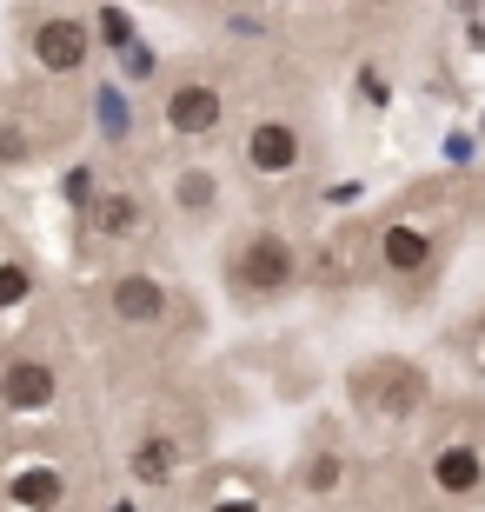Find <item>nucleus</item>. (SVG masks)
<instances>
[{"instance_id":"1","label":"nucleus","mask_w":485,"mask_h":512,"mask_svg":"<svg viewBox=\"0 0 485 512\" xmlns=\"http://www.w3.org/2000/svg\"><path fill=\"white\" fill-rule=\"evenodd\" d=\"M299 273L293 260V240H280V233H253L240 253V266H233V280L246 286V293H260V300H273V293H286Z\"/></svg>"},{"instance_id":"2","label":"nucleus","mask_w":485,"mask_h":512,"mask_svg":"<svg viewBox=\"0 0 485 512\" xmlns=\"http://www.w3.org/2000/svg\"><path fill=\"white\" fill-rule=\"evenodd\" d=\"M353 393L373 406V413H392V419H406L419 399H426V380L412 373L406 360H379L366 366V373H353Z\"/></svg>"},{"instance_id":"3","label":"nucleus","mask_w":485,"mask_h":512,"mask_svg":"<svg viewBox=\"0 0 485 512\" xmlns=\"http://www.w3.org/2000/svg\"><path fill=\"white\" fill-rule=\"evenodd\" d=\"M87 47H94V34L80 20H40L34 27V60L47 74H74L80 60H87Z\"/></svg>"},{"instance_id":"4","label":"nucleus","mask_w":485,"mask_h":512,"mask_svg":"<svg viewBox=\"0 0 485 512\" xmlns=\"http://www.w3.org/2000/svg\"><path fill=\"white\" fill-rule=\"evenodd\" d=\"M0 406L7 413H40V406H54V366L47 360H14L0 373Z\"/></svg>"},{"instance_id":"5","label":"nucleus","mask_w":485,"mask_h":512,"mask_svg":"<svg viewBox=\"0 0 485 512\" xmlns=\"http://www.w3.org/2000/svg\"><path fill=\"white\" fill-rule=\"evenodd\" d=\"M167 127L187 133V140L213 133V127H220V94H213V87H200V80L173 87V94H167Z\"/></svg>"},{"instance_id":"6","label":"nucleus","mask_w":485,"mask_h":512,"mask_svg":"<svg viewBox=\"0 0 485 512\" xmlns=\"http://www.w3.org/2000/svg\"><path fill=\"white\" fill-rule=\"evenodd\" d=\"M246 167L253 173H293L299 167V133L286 127V120L253 127V140H246Z\"/></svg>"},{"instance_id":"7","label":"nucleus","mask_w":485,"mask_h":512,"mask_svg":"<svg viewBox=\"0 0 485 512\" xmlns=\"http://www.w3.org/2000/svg\"><path fill=\"white\" fill-rule=\"evenodd\" d=\"M113 313L133 320V326H147V320L167 313V293H160V280H147V273H127V280L113 286Z\"/></svg>"},{"instance_id":"8","label":"nucleus","mask_w":485,"mask_h":512,"mask_svg":"<svg viewBox=\"0 0 485 512\" xmlns=\"http://www.w3.org/2000/svg\"><path fill=\"white\" fill-rule=\"evenodd\" d=\"M479 479H485V459L472 446H446V453L432 459V486L439 493H479Z\"/></svg>"},{"instance_id":"9","label":"nucleus","mask_w":485,"mask_h":512,"mask_svg":"<svg viewBox=\"0 0 485 512\" xmlns=\"http://www.w3.org/2000/svg\"><path fill=\"white\" fill-rule=\"evenodd\" d=\"M379 260H386L392 273H419V266L432 260V240L419 227H386L379 233Z\"/></svg>"},{"instance_id":"10","label":"nucleus","mask_w":485,"mask_h":512,"mask_svg":"<svg viewBox=\"0 0 485 512\" xmlns=\"http://www.w3.org/2000/svg\"><path fill=\"white\" fill-rule=\"evenodd\" d=\"M180 453H173V439H140V453H133V479H147V486H167Z\"/></svg>"},{"instance_id":"11","label":"nucleus","mask_w":485,"mask_h":512,"mask_svg":"<svg viewBox=\"0 0 485 512\" xmlns=\"http://www.w3.org/2000/svg\"><path fill=\"white\" fill-rule=\"evenodd\" d=\"M94 227H100V233H133V227H140V207H133V193H100Z\"/></svg>"},{"instance_id":"12","label":"nucleus","mask_w":485,"mask_h":512,"mask_svg":"<svg viewBox=\"0 0 485 512\" xmlns=\"http://www.w3.org/2000/svg\"><path fill=\"white\" fill-rule=\"evenodd\" d=\"M7 493H14V506H54L60 499V473H20Z\"/></svg>"},{"instance_id":"13","label":"nucleus","mask_w":485,"mask_h":512,"mask_svg":"<svg viewBox=\"0 0 485 512\" xmlns=\"http://www.w3.org/2000/svg\"><path fill=\"white\" fill-rule=\"evenodd\" d=\"M180 207H187V213L213 207V173H180Z\"/></svg>"},{"instance_id":"14","label":"nucleus","mask_w":485,"mask_h":512,"mask_svg":"<svg viewBox=\"0 0 485 512\" xmlns=\"http://www.w3.org/2000/svg\"><path fill=\"white\" fill-rule=\"evenodd\" d=\"M100 40H107V47H133V20L120 14V7H107V14H100Z\"/></svg>"},{"instance_id":"15","label":"nucleus","mask_w":485,"mask_h":512,"mask_svg":"<svg viewBox=\"0 0 485 512\" xmlns=\"http://www.w3.org/2000/svg\"><path fill=\"white\" fill-rule=\"evenodd\" d=\"M27 300V266H0V306Z\"/></svg>"},{"instance_id":"16","label":"nucleus","mask_w":485,"mask_h":512,"mask_svg":"<svg viewBox=\"0 0 485 512\" xmlns=\"http://www.w3.org/2000/svg\"><path fill=\"white\" fill-rule=\"evenodd\" d=\"M20 153H27V133L7 120V127H0V160H20Z\"/></svg>"},{"instance_id":"17","label":"nucleus","mask_w":485,"mask_h":512,"mask_svg":"<svg viewBox=\"0 0 485 512\" xmlns=\"http://www.w3.org/2000/svg\"><path fill=\"white\" fill-rule=\"evenodd\" d=\"M306 486H313V493H326V486H339V459H319L313 473H306Z\"/></svg>"},{"instance_id":"18","label":"nucleus","mask_w":485,"mask_h":512,"mask_svg":"<svg viewBox=\"0 0 485 512\" xmlns=\"http://www.w3.org/2000/svg\"><path fill=\"white\" fill-rule=\"evenodd\" d=\"M67 200H74V207H87V200H94V193H87V173H80V167L67 173Z\"/></svg>"},{"instance_id":"19","label":"nucleus","mask_w":485,"mask_h":512,"mask_svg":"<svg viewBox=\"0 0 485 512\" xmlns=\"http://www.w3.org/2000/svg\"><path fill=\"white\" fill-rule=\"evenodd\" d=\"M359 87H366V100H373V107H379V100H386V80H379L373 67H366V74H359Z\"/></svg>"},{"instance_id":"20","label":"nucleus","mask_w":485,"mask_h":512,"mask_svg":"<svg viewBox=\"0 0 485 512\" xmlns=\"http://www.w3.org/2000/svg\"><path fill=\"white\" fill-rule=\"evenodd\" d=\"M213 512H260V506H253V499H220Z\"/></svg>"}]
</instances>
